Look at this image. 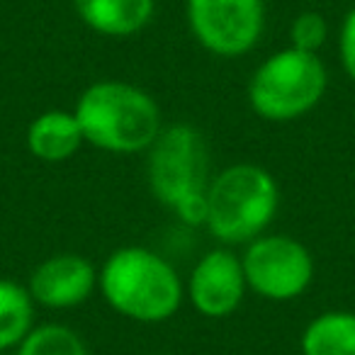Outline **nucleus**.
Wrapping results in <instances>:
<instances>
[{
    "instance_id": "20e7f679",
    "label": "nucleus",
    "mask_w": 355,
    "mask_h": 355,
    "mask_svg": "<svg viewBox=\"0 0 355 355\" xmlns=\"http://www.w3.org/2000/svg\"><path fill=\"white\" fill-rule=\"evenodd\" d=\"M209 180V151L202 132L188 122L163 127L146 151V183L153 198L180 222L202 227Z\"/></svg>"
},
{
    "instance_id": "1a4fd4ad",
    "label": "nucleus",
    "mask_w": 355,
    "mask_h": 355,
    "mask_svg": "<svg viewBox=\"0 0 355 355\" xmlns=\"http://www.w3.org/2000/svg\"><path fill=\"white\" fill-rule=\"evenodd\" d=\"M27 292L44 309H71L98 292V268L80 253H51L30 272Z\"/></svg>"
},
{
    "instance_id": "423d86ee",
    "label": "nucleus",
    "mask_w": 355,
    "mask_h": 355,
    "mask_svg": "<svg viewBox=\"0 0 355 355\" xmlns=\"http://www.w3.org/2000/svg\"><path fill=\"white\" fill-rule=\"evenodd\" d=\"M248 292L268 302H292L311 287L316 263L311 251L290 234H261L243 246Z\"/></svg>"
},
{
    "instance_id": "f8f14e48",
    "label": "nucleus",
    "mask_w": 355,
    "mask_h": 355,
    "mask_svg": "<svg viewBox=\"0 0 355 355\" xmlns=\"http://www.w3.org/2000/svg\"><path fill=\"white\" fill-rule=\"evenodd\" d=\"M302 355H355V311L316 314L300 336Z\"/></svg>"
},
{
    "instance_id": "9b49d317",
    "label": "nucleus",
    "mask_w": 355,
    "mask_h": 355,
    "mask_svg": "<svg viewBox=\"0 0 355 355\" xmlns=\"http://www.w3.org/2000/svg\"><path fill=\"white\" fill-rule=\"evenodd\" d=\"M73 10L88 30L103 37H134L153 20L156 0H73Z\"/></svg>"
},
{
    "instance_id": "39448f33",
    "label": "nucleus",
    "mask_w": 355,
    "mask_h": 355,
    "mask_svg": "<svg viewBox=\"0 0 355 355\" xmlns=\"http://www.w3.org/2000/svg\"><path fill=\"white\" fill-rule=\"evenodd\" d=\"M329 71L319 54L295 46L266 56L248 78V105L266 122H295L324 100Z\"/></svg>"
},
{
    "instance_id": "f3484780",
    "label": "nucleus",
    "mask_w": 355,
    "mask_h": 355,
    "mask_svg": "<svg viewBox=\"0 0 355 355\" xmlns=\"http://www.w3.org/2000/svg\"><path fill=\"white\" fill-rule=\"evenodd\" d=\"M151 355H171V353H151Z\"/></svg>"
},
{
    "instance_id": "f257e3e1",
    "label": "nucleus",
    "mask_w": 355,
    "mask_h": 355,
    "mask_svg": "<svg viewBox=\"0 0 355 355\" xmlns=\"http://www.w3.org/2000/svg\"><path fill=\"white\" fill-rule=\"evenodd\" d=\"M85 144L105 153H146L161 134L158 100L129 80L103 78L85 85L73 105Z\"/></svg>"
},
{
    "instance_id": "9d476101",
    "label": "nucleus",
    "mask_w": 355,
    "mask_h": 355,
    "mask_svg": "<svg viewBox=\"0 0 355 355\" xmlns=\"http://www.w3.org/2000/svg\"><path fill=\"white\" fill-rule=\"evenodd\" d=\"M27 151L42 163H66L85 144L73 110H46L30 122L25 134Z\"/></svg>"
},
{
    "instance_id": "ddd939ff",
    "label": "nucleus",
    "mask_w": 355,
    "mask_h": 355,
    "mask_svg": "<svg viewBox=\"0 0 355 355\" xmlns=\"http://www.w3.org/2000/svg\"><path fill=\"white\" fill-rule=\"evenodd\" d=\"M35 326V302L27 285L0 277V353L15 350Z\"/></svg>"
},
{
    "instance_id": "7ed1b4c3",
    "label": "nucleus",
    "mask_w": 355,
    "mask_h": 355,
    "mask_svg": "<svg viewBox=\"0 0 355 355\" xmlns=\"http://www.w3.org/2000/svg\"><path fill=\"white\" fill-rule=\"evenodd\" d=\"M280 207V188L268 168L232 163L209 180L202 227L222 246H246L268 232Z\"/></svg>"
},
{
    "instance_id": "f03ea898",
    "label": "nucleus",
    "mask_w": 355,
    "mask_h": 355,
    "mask_svg": "<svg viewBox=\"0 0 355 355\" xmlns=\"http://www.w3.org/2000/svg\"><path fill=\"white\" fill-rule=\"evenodd\" d=\"M98 292L124 319L163 324L183 304L185 282L161 253L146 246H122L100 266Z\"/></svg>"
},
{
    "instance_id": "6e6552de",
    "label": "nucleus",
    "mask_w": 355,
    "mask_h": 355,
    "mask_svg": "<svg viewBox=\"0 0 355 355\" xmlns=\"http://www.w3.org/2000/svg\"><path fill=\"white\" fill-rule=\"evenodd\" d=\"M246 275L241 256L229 246L202 253L185 282V297L205 319H229L246 300Z\"/></svg>"
},
{
    "instance_id": "4468645a",
    "label": "nucleus",
    "mask_w": 355,
    "mask_h": 355,
    "mask_svg": "<svg viewBox=\"0 0 355 355\" xmlns=\"http://www.w3.org/2000/svg\"><path fill=\"white\" fill-rule=\"evenodd\" d=\"M15 355H88L85 340L66 324L32 326L17 343Z\"/></svg>"
},
{
    "instance_id": "0eeeda50",
    "label": "nucleus",
    "mask_w": 355,
    "mask_h": 355,
    "mask_svg": "<svg viewBox=\"0 0 355 355\" xmlns=\"http://www.w3.org/2000/svg\"><path fill=\"white\" fill-rule=\"evenodd\" d=\"M185 20L205 51L239 59L256 49L266 32V0H185Z\"/></svg>"
},
{
    "instance_id": "2eb2a0df",
    "label": "nucleus",
    "mask_w": 355,
    "mask_h": 355,
    "mask_svg": "<svg viewBox=\"0 0 355 355\" xmlns=\"http://www.w3.org/2000/svg\"><path fill=\"white\" fill-rule=\"evenodd\" d=\"M329 40V20L321 12H300L290 25V46L319 54Z\"/></svg>"
},
{
    "instance_id": "dca6fc26",
    "label": "nucleus",
    "mask_w": 355,
    "mask_h": 355,
    "mask_svg": "<svg viewBox=\"0 0 355 355\" xmlns=\"http://www.w3.org/2000/svg\"><path fill=\"white\" fill-rule=\"evenodd\" d=\"M338 61L343 73L355 85V6L343 15L338 27Z\"/></svg>"
}]
</instances>
